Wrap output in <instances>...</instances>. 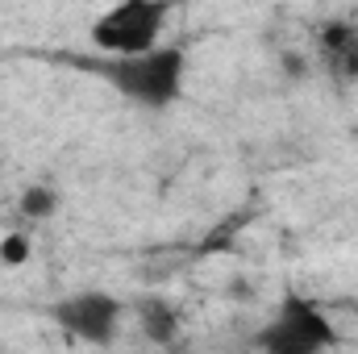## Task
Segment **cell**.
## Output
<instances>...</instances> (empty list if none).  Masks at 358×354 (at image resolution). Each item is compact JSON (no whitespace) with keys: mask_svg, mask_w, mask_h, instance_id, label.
<instances>
[{"mask_svg":"<svg viewBox=\"0 0 358 354\" xmlns=\"http://www.w3.org/2000/svg\"><path fill=\"white\" fill-rule=\"evenodd\" d=\"M283 71H287L292 80H300V76L308 71V59H304V55H296V50H287V55H283Z\"/></svg>","mask_w":358,"mask_h":354,"instance_id":"9c48e42d","label":"cell"},{"mask_svg":"<svg viewBox=\"0 0 358 354\" xmlns=\"http://www.w3.org/2000/svg\"><path fill=\"white\" fill-rule=\"evenodd\" d=\"M0 234H4V229H0Z\"/></svg>","mask_w":358,"mask_h":354,"instance_id":"30bf717a","label":"cell"},{"mask_svg":"<svg viewBox=\"0 0 358 354\" xmlns=\"http://www.w3.org/2000/svg\"><path fill=\"white\" fill-rule=\"evenodd\" d=\"M334 342H338V334H334L329 317L321 309H313L308 300L292 296L279 309V317L263 330L259 346H263V354H325Z\"/></svg>","mask_w":358,"mask_h":354,"instance_id":"3957f363","label":"cell"},{"mask_svg":"<svg viewBox=\"0 0 358 354\" xmlns=\"http://www.w3.org/2000/svg\"><path fill=\"white\" fill-rule=\"evenodd\" d=\"M317 55L338 80H358V25L325 21L317 34Z\"/></svg>","mask_w":358,"mask_h":354,"instance_id":"5b68a950","label":"cell"},{"mask_svg":"<svg viewBox=\"0 0 358 354\" xmlns=\"http://www.w3.org/2000/svg\"><path fill=\"white\" fill-rule=\"evenodd\" d=\"M167 21H171V8L159 0H125V4L104 8L92 21V46L100 55H108L113 63L138 59V55H150L163 46Z\"/></svg>","mask_w":358,"mask_h":354,"instance_id":"6da1fadb","label":"cell"},{"mask_svg":"<svg viewBox=\"0 0 358 354\" xmlns=\"http://www.w3.org/2000/svg\"><path fill=\"white\" fill-rule=\"evenodd\" d=\"M121 300L108 296V292H76L67 300L55 304V321L63 334H71L76 342H88V346H108L121 330Z\"/></svg>","mask_w":358,"mask_h":354,"instance_id":"277c9868","label":"cell"},{"mask_svg":"<svg viewBox=\"0 0 358 354\" xmlns=\"http://www.w3.org/2000/svg\"><path fill=\"white\" fill-rule=\"evenodd\" d=\"M17 213L25 221H50L59 213V187L55 183H29L17 200Z\"/></svg>","mask_w":358,"mask_h":354,"instance_id":"52a82bcc","label":"cell"},{"mask_svg":"<svg viewBox=\"0 0 358 354\" xmlns=\"http://www.w3.org/2000/svg\"><path fill=\"white\" fill-rule=\"evenodd\" d=\"M138 325H142V338L155 342V346H171L179 338V309L163 296H146L138 304Z\"/></svg>","mask_w":358,"mask_h":354,"instance_id":"8992f818","label":"cell"},{"mask_svg":"<svg viewBox=\"0 0 358 354\" xmlns=\"http://www.w3.org/2000/svg\"><path fill=\"white\" fill-rule=\"evenodd\" d=\"M183 50L179 46H159L150 55H138V59H117L108 63V84L138 100V104H150V108H163L171 104L183 88Z\"/></svg>","mask_w":358,"mask_h":354,"instance_id":"7a4b0ae2","label":"cell"},{"mask_svg":"<svg viewBox=\"0 0 358 354\" xmlns=\"http://www.w3.org/2000/svg\"><path fill=\"white\" fill-rule=\"evenodd\" d=\"M34 259V242H29V234H21V229H4L0 234V263L4 267H25Z\"/></svg>","mask_w":358,"mask_h":354,"instance_id":"ba28073f","label":"cell"}]
</instances>
